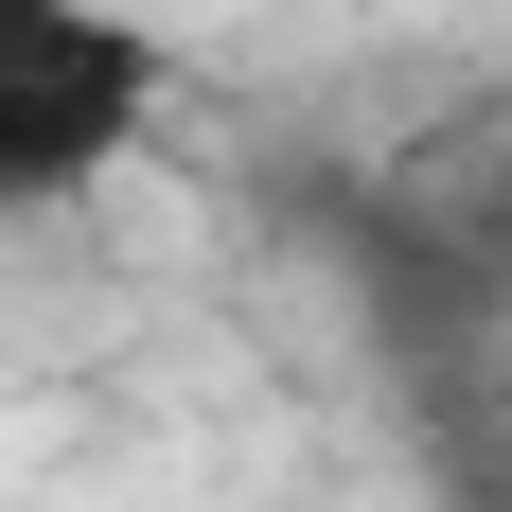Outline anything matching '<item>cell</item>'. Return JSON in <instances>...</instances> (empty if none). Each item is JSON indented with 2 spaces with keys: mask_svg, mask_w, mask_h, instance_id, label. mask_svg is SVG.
I'll list each match as a JSON object with an SVG mask.
<instances>
[{
  "mask_svg": "<svg viewBox=\"0 0 512 512\" xmlns=\"http://www.w3.org/2000/svg\"><path fill=\"white\" fill-rule=\"evenodd\" d=\"M159 106V36L106 0H0V195H89Z\"/></svg>",
  "mask_w": 512,
  "mask_h": 512,
  "instance_id": "cell-1",
  "label": "cell"
}]
</instances>
